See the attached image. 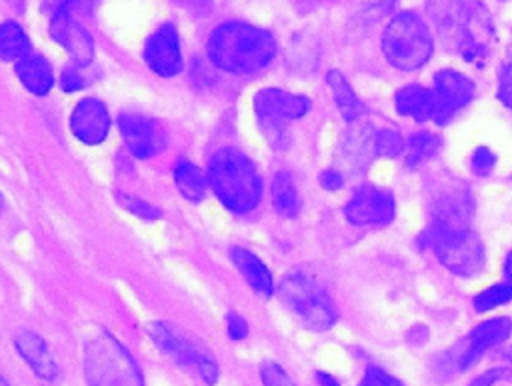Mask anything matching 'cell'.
<instances>
[{
  "label": "cell",
  "mask_w": 512,
  "mask_h": 386,
  "mask_svg": "<svg viewBox=\"0 0 512 386\" xmlns=\"http://www.w3.org/2000/svg\"><path fill=\"white\" fill-rule=\"evenodd\" d=\"M426 10L446 48L472 64H482L490 56L494 24L484 4L476 0H426Z\"/></svg>",
  "instance_id": "cell-1"
},
{
  "label": "cell",
  "mask_w": 512,
  "mask_h": 386,
  "mask_svg": "<svg viewBox=\"0 0 512 386\" xmlns=\"http://www.w3.org/2000/svg\"><path fill=\"white\" fill-rule=\"evenodd\" d=\"M274 54L276 42L272 34L244 22L218 26L208 40L212 64L232 74L258 72L272 62Z\"/></svg>",
  "instance_id": "cell-2"
},
{
  "label": "cell",
  "mask_w": 512,
  "mask_h": 386,
  "mask_svg": "<svg viewBox=\"0 0 512 386\" xmlns=\"http://www.w3.org/2000/svg\"><path fill=\"white\" fill-rule=\"evenodd\" d=\"M206 176L214 194L232 212H248L260 200V176L252 160L236 148H220L214 152Z\"/></svg>",
  "instance_id": "cell-3"
},
{
  "label": "cell",
  "mask_w": 512,
  "mask_h": 386,
  "mask_svg": "<svg viewBox=\"0 0 512 386\" xmlns=\"http://www.w3.org/2000/svg\"><path fill=\"white\" fill-rule=\"evenodd\" d=\"M84 376L88 386H144L140 368L130 352L106 332L88 342Z\"/></svg>",
  "instance_id": "cell-4"
},
{
  "label": "cell",
  "mask_w": 512,
  "mask_h": 386,
  "mask_svg": "<svg viewBox=\"0 0 512 386\" xmlns=\"http://www.w3.org/2000/svg\"><path fill=\"white\" fill-rule=\"evenodd\" d=\"M434 44L426 22L414 12L396 14L382 34V52L398 70H416L432 56Z\"/></svg>",
  "instance_id": "cell-5"
},
{
  "label": "cell",
  "mask_w": 512,
  "mask_h": 386,
  "mask_svg": "<svg viewBox=\"0 0 512 386\" xmlns=\"http://www.w3.org/2000/svg\"><path fill=\"white\" fill-rule=\"evenodd\" d=\"M420 242L430 248L450 272L458 276L478 274L484 266V248L478 236L468 230H450L436 224L422 234Z\"/></svg>",
  "instance_id": "cell-6"
},
{
  "label": "cell",
  "mask_w": 512,
  "mask_h": 386,
  "mask_svg": "<svg viewBox=\"0 0 512 386\" xmlns=\"http://www.w3.org/2000/svg\"><path fill=\"white\" fill-rule=\"evenodd\" d=\"M282 302L298 316V320L316 332L328 330L334 320L336 312L328 298V294L316 284L312 278L300 272L288 274L278 288Z\"/></svg>",
  "instance_id": "cell-7"
},
{
  "label": "cell",
  "mask_w": 512,
  "mask_h": 386,
  "mask_svg": "<svg viewBox=\"0 0 512 386\" xmlns=\"http://www.w3.org/2000/svg\"><path fill=\"white\" fill-rule=\"evenodd\" d=\"M310 100L306 96L290 94L280 88H262L254 96V108L262 130L270 140H280L286 122L302 118L310 110Z\"/></svg>",
  "instance_id": "cell-8"
},
{
  "label": "cell",
  "mask_w": 512,
  "mask_h": 386,
  "mask_svg": "<svg viewBox=\"0 0 512 386\" xmlns=\"http://www.w3.org/2000/svg\"><path fill=\"white\" fill-rule=\"evenodd\" d=\"M512 332V322L508 318H492L478 324L464 340H460L446 354L448 370H466L472 366L488 348L504 342Z\"/></svg>",
  "instance_id": "cell-9"
},
{
  "label": "cell",
  "mask_w": 512,
  "mask_h": 386,
  "mask_svg": "<svg viewBox=\"0 0 512 386\" xmlns=\"http://www.w3.org/2000/svg\"><path fill=\"white\" fill-rule=\"evenodd\" d=\"M394 198L388 190L376 186H360L348 200L344 214L356 226H384L394 218Z\"/></svg>",
  "instance_id": "cell-10"
},
{
  "label": "cell",
  "mask_w": 512,
  "mask_h": 386,
  "mask_svg": "<svg viewBox=\"0 0 512 386\" xmlns=\"http://www.w3.org/2000/svg\"><path fill=\"white\" fill-rule=\"evenodd\" d=\"M436 96V124L450 122L474 98V84L456 70H440L434 76Z\"/></svg>",
  "instance_id": "cell-11"
},
{
  "label": "cell",
  "mask_w": 512,
  "mask_h": 386,
  "mask_svg": "<svg viewBox=\"0 0 512 386\" xmlns=\"http://www.w3.org/2000/svg\"><path fill=\"white\" fill-rule=\"evenodd\" d=\"M50 34L62 44L76 66H90L94 58V40L90 32L82 26L78 14L74 12H58L50 16Z\"/></svg>",
  "instance_id": "cell-12"
},
{
  "label": "cell",
  "mask_w": 512,
  "mask_h": 386,
  "mask_svg": "<svg viewBox=\"0 0 512 386\" xmlns=\"http://www.w3.org/2000/svg\"><path fill=\"white\" fill-rule=\"evenodd\" d=\"M122 138L128 146V150L138 158H152L166 146V136L162 128L136 112H124L118 118Z\"/></svg>",
  "instance_id": "cell-13"
},
{
  "label": "cell",
  "mask_w": 512,
  "mask_h": 386,
  "mask_svg": "<svg viewBox=\"0 0 512 386\" xmlns=\"http://www.w3.org/2000/svg\"><path fill=\"white\" fill-rule=\"evenodd\" d=\"M474 214V200L466 186H448L432 202V224L450 230H468Z\"/></svg>",
  "instance_id": "cell-14"
},
{
  "label": "cell",
  "mask_w": 512,
  "mask_h": 386,
  "mask_svg": "<svg viewBox=\"0 0 512 386\" xmlns=\"http://www.w3.org/2000/svg\"><path fill=\"white\" fill-rule=\"evenodd\" d=\"M146 64L160 76L170 78L182 70V54L178 32L172 24L160 26L144 46Z\"/></svg>",
  "instance_id": "cell-15"
},
{
  "label": "cell",
  "mask_w": 512,
  "mask_h": 386,
  "mask_svg": "<svg viewBox=\"0 0 512 386\" xmlns=\"http://www.w3.org/2000/svg\"><path fill=\"white\" fill-rule=\"evenodd\" d=\"M70 130L84 144H100L110 130V116L98 98H82L70 114Z\"/></svg>",
  "instance_id": "cell-16"
},
{
  "label": "cell",
  "mask_w": 512,
  "mask_h": 386,
  "mask_svg": "<svg viewBox=\"0 0 512 386\" xmlns=\"http://www.w3.org/2000/svg\"><path fill=\"white\" fill-rule=\"evenodd\" d=\"M18 354L26 360V364L34 370L38 378L54 380L58 376V366L50 356L46 342L34 332H20L14 340Z\"/></svg>",
  "instance_id": "cell-17"
},
{
  "label": "cell",
  "mask_w": 512,
  "mask_h": 386,
  "mask_svg": "<svg viewBox=\"0 0 512 386\" xmlns=\"http://www.w3.org/2000/svg\"><path fill=\"white\" fill-rule=\"evenodd\" d=\"M148 334L150 338L156 342V346L174 356L176 360H180L182 364H188V366H196L198 360L204 356L202 352H198L182 334H178L172 326L164 324V322H152L148 326Z\"/></svg>",
  "instance_id": "cell-18"
},
{
  "label": "cell",
  "mask_w": 512,
  "mask_h": 386,
  "mask_svg": "<svg viewBox=\"0 0 512 386\" xmlns=\"http://www.w3.org/2000/svg\"><path fill=\"white\" fill-rule=\"evenodd\" d=\"M396 110L418 122L434 120L436 116V96L432 90L422 86H404L396 92Z\"/></svg>",
  "instance_id": "cell-19"
},
{
  "label": "cell",
  "mask_w": 512,
  "mask_h": 386,
  "mask_svg": "<svg viewBox=\"0 0 512 386\" xmlns=\"http://www.w3.org/2000/svg\"><path fill=\"white\" fill-rule=\"evenodd\" d=\"M230 258H232L234 266L238 268V272L242 274V278L250 284V288H254L262 296H270L274 292L272 274L268 272L266 264L254 252H250L246 248H232Z\"/></svg>",
  "instance_id": "cell-20"
},
{
  "label": "cell",
  "mask_w": 512,
  "mask_h": 386,
  "mask_svg": "<svg viewBox=\"0 0 512 386\" xmlns=\"http://www.w3.org/2000/svg\"><path fill=\"white\" fill-rule=\"evenodd\" d=\"M16 74L20 82L36 96H44L54 86V74L48 60L40 54L28 52L16 62Z\"/></svg>",
  "instance_id": "cell-21"
},
{
  "label": "cell",
  "mask_w": 512,
  "mask_h": 386,
  "mask_svg": "<svg viewBox=\"0 0 512 386\" xmlns=\"http://www.w3.org/2000/svg\"><path fill=\"white\" fill-rule=\"evenodd\" d=\"M328 86L332 88V96L334 102L340 110V114L348 120V122H356L362 114H364V104L360 102V98L354 94L352 86L348 84V80L342 76V72L338 70H330L326 76Z\"/></svg>",
  "instance_id": "cell-22"
},
{
  "label": "cell",
  "mask_w": 512,
  "mask_h": 386,
  "mask_svg": "<svg viewBox=\"0 0 512 386\" xmlns=\"http://www.w3.org/2000/svg\"><path fill=\"white\" fill-rule=\"evenodd\" d=\"M174 182H176L178 192L184 198H188L192 202H198V200L204 198L208 176L196 164H192L188 160H180L174 166Z\"/></svg>",
  "instance_id": "cell-23"
},
{
  "label": "cell",
  "mask_w": 512,
  "mask_h": 386,
  "mask_svg": "<svg viewBox=\"0 0 512 386\" xmlns=\"http://www.w3.org/2000/svg\"><path fill=\"white\" fill-rule=\"evenodd\" d=\"M374 134L370 128L352 126L344 140V156L350 166H366L374 156Z\"/></svg>",
  "instance_id": "cell-24"
},
{
  "label": "cell",
  "mask_w": 512,
  "mask_h": 386,
  "mask_svg": "<svg viewBox=\"0 0 512 386\" xmlns=\"http://www.w3.org/2000/svg\"><path fill=\"white\" fill-rule=\"evenodd\" d=\"M270 198L272 206L278 214L292 218L298 212V192L294 186V180L288 172H278L270 186Z\"/></svg>",
  "instance_id": "cell-25"
},
{
  "label": "cell",
  "mask_w": 512,
  "mask_h": 386,
  "mask_svg": "<svg viewBox=\"0 0 512 386\" xmlns=\"http://www.w3.org/2000/svg\"><path fill=\"white\" fill-rule=\"evenodd\" d=\"M30 52V42L20 24L8 20L0 24V58L18 62Z\"/></svg>",
  "instance_id": "cell-26"
},
{
  "label": "cell",
  "mask_w": 512,
  "mask_h": 386,
  "mask_svg": "<svg viewBox=\"0 0 512 386\" xmlns=\"http://www.w3.org/2000/svg\"><path fill=\"white\" fill-rule=\"evenodd\" d=\"M440 148V140L434 134L418 132L412 134L406 142V164L410 168H418L426 160H430Z\"/></svg>",
  "instance_id": "cell-27"
},
{
  "label": "cell",
  "mask_w": 512,
  "mask_h": 386,
  "mask_svg": "<svg viewBox=\"0 0 512 386\" xmlns=\"http://www.w3.org/2000/svg\"><path fill=\"white\" fill-rule=\"evenodd\" d=\"M510 300H512V282H506V284H498V286H492V288L480 292L474 298V308L478 312H486V310L502 306Z\"/></svg>",
  "instance_id": "cell-28"
},
{
  "label": "cell",
  "mask_w": 512,
  "mask_h": 386,
  "mask_svg": "<svg viewBox=\"0 0 512 386\" xmlns=\"http://www.w3.org/2000/svg\"><path fill=\"white\" fill-rule=\"evenodd\" d=\"M116 200L120 202L122 208H126L128 212L136 214L142 220H158L162 216L160 208H156L154 204H150L142 198H136V196H130V194H124V192H116Z\"/></svg>",
  "instance_id": "cell-29"
},
{
  "label": "cell",
  "mask_w": 512,
  "mask_h": 386,
  "mask_svg": "<svg viewBox=\"0 0 512 386\" xmlns=\"http://www.w3.org/2000/svg\"><path fill=\"white\" fill-rule=\"evenodd\" d=\"M404 148H406V144H404L402 136L394 130H384V132L374 134V152H376V156L394 158V156L402 154Z\"/></svg>",
  "instance_id": "cell-30"
},
{
  "label": "cell",
  "mask_w": 512,
  "mask_h": 386,
  "mask_svg": "<svg viewBox=\"0 0 512 386\" xmlns=\"http://www.w3.org/2000/svg\"><path fill=\"white\" fill-rule=\"evenodd\" d=\"M96 0H44L42 8L48 16L58 12H74V14H90L94 10Z\"/></svg>",
  "instance_id": "cell-31"
},
{
  "label": "cell",
  "mask_w": 512,
  "mask_h": 386,
  "mask_svg": "<svg viewBox=\"0 0 512 386\" xmlns=\"http://www.w3.org/2000/svg\"><path fill=\"white\" fill-rule=\"evenodd\" d=\"M82 68L86 66H72V68H66L62 74H60V88L64 92H76V90H82L90 78H86V74L82 72Z\"/></svg>",
  "instance_id": "cell-32"
},
{
  "label": "cell",
  "mask_w": 512,
  "mask_h": 386,
  "mask_svg": "<svg viewBox=\"0 0 512 386\" xmlns=\"http://www.w3.org/2000/svg\"><path fill=\"white\" fill-rule=\"evenodd\" d=\"M260 378L264 386H294L288 374L276 362H264L260 366Z\"/></svg>",
  "instance_id": "cell-33"
},
{
  "label": "cell",
  "mask_w": 512,
  "mask_h": 386,
  "mask_svg": "<svg viewBox=\"0 0 512 386\" xmlns=\"http://www.w3.org/2000/svg\"><path fill=\"white\" fill-rule=\"evenodd\" d=\"M358 386H402L400 380H396L394 376L386 374L384 370L378 368H368L362 382Z\"/></svg>",
  "instance_id": "cell-34"
},
{
  "label": "cell",
  "mask_w": 512,
  "mask_h": 386,
  "mask_svg": "<svg viewBox=\"0 0 512 386\" xmlns=\"http://www.w3.org/2000/svg\"><path fill=\"white\" fill-rule=\"evenodd\" d=\"M498 98L512 110V66H504L498 76Z\"/></svg>",
  "instance_id": "cell-35"
},
{
  "label": "cell",
  "mask_w": 512,
  "mask_h": 386,
  "mask_svg": "<svg viewBox=\"0 0 512 386\" xmlns=\"http://www.w3.org/2000/svg\"><path fill=\"white\" fill-rule=\"evenodd\" d=\"M494 164H496V156L488 148H478L472 156V168L476 174H488L494 168Z\"/></svg>",
  "instance_id": "cell-36"
},
{
  "label": "cell",
  "mask_w": 512,
  "mask_h": 386,
  "mask_svg": "<svg viewBox=\"0 0 512 386\" xmlns=\"http://www.w3.org/2000/svg\"><path fill=\"white\" fill-rule=\"evenodd\" d=\"M226 326H228V336H230L232 340H242V338H246V334H248V324H246V320H244L240 314H236V312L228 314Z\"/></svg>",
  "instance_id": "cell-37"
},
{
  "label": "cell",
  "mask_w": 512,
  "mask_h": 386,
  "mask_svg": "<svg viewBox=\"0 0 512 386\" xmlns=\"http://www.w3.org/2000/svg\"><path fill=\"white\" fill-rule=\"evenodd\" d=\"M196 370L200 372V376L204 378V382H206V384H210V386L218 380V366H216V364H214V360H210L208 356H202V358L198 360Z\"/></svg>",
  "instance_id": "cell-38"
},
{
  "label": "cell",
  "mask_w": 512,
  "mask_h": 386,
  "mask_svg": "<svg viewBox=\"0 0 512 386\" xmlns=\"http://www.w3.org/2000/svg\"><path fill=\"white\" fill-rule=\"evenodd\" d=\"M318 180H320L322 188H326V190H338L344 184L342 174L336 172V170H324Z\"/></svg>",
  "instance_id": "cell-39"
},
{
  "label": "cell",
  "mask_w": 512,
  "mask_h": 386,
  "mask_svg": "<svg viewBox=\"0 0 512 386\" xmlns=\"http://www.w3.org/2000/svg\"><path fill=\"white\" fill-rule=\"evenodd\" d=\"M316 380H318V384L320 386H340L338 384V380L336 378H332L330 374H326V372H318L316 374Z\"/></svg>",
  "instance_id": "cell-40"
},
{
  "label": "cell",
  "mask_w": 512,
  "mask_h": 386,
  "mask_svg": "<svg viewBox=\"0 0 512 386\" xmlns=\"http://www.w3.org/2000/svg\"><path fill=\"white\" fill-rule=\"evenodd\" d=\"M504 274H506V278H508V282H512V252L506 256V260H504Z\"/></svg>",
  "instance_id": "cell-41"
},
{
  "label": "cell",
  "mask_w": 512,
  "mask_h": 386,
  "mask_svg": "<svg viewBox=\"0 0 512 386\" xmlns=\"http://www.w3.org/2000/svg\"><path fill=\"white\" fill-rule=\"evenodd\" d=\"M0 386H10V384H8L4 378H0Z\"/></svg>",
  "instance_id": "cell-42"
},
{
  "label": "cell",
  "mask_w": 512,
  "mask_h": 386,
  "mask_svg": "<svg viewBox=\"0 0 512 386\" xmlns=\"http://www.w3.org/2000/svg\"><path fill=\"white\" fill-rule=\"evenodd\" d=\"M508 358H510V360H512V350H510V352H508Z\"/></svg>",
  "instance_id": "cell-43"
},
{
  "label": "cell",
  "mask_w": 512,
  "mask_h": 386,
  "mask_svg": "<svg viewBox=\"0 0 512 386\" xmlns=\"http://www.w3.org/2000/svg\"><path fill=\"white\" fill-rule=\"evenodd\" d=\"M0 208H2V194H0Z\"/></svg>",
  "instance_id": "cell-44"
}]
</instances>
